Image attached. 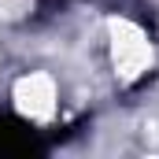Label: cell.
<instances>
[{"mask_svg":"<svg viewBox=\"0 0 159 159\" xmlns=\"http://www.w3.org/2000/svg\"><path fill=\"white\" fill-rule=\"evenodd\" d=\"M107 34H111V63H115V74L122 81L141 78L148 67H152V41L144 37V30L129 19H111L107 22Z\"/></svg>","mask_w":159,"mask_h":159,"instance_id":"1","label":"cell"},{"mask_svg":"<svg viewBox=\"0 0 159 159\" xmlns=\"http://www.w3.org/2000/svg\"><path fill=\"white\" fill-rule=\"evenodd\" d=\"M11 96H15V107L26 119L44 122V119H52V111H56V85H52L48 74H22L15 81Z\"/></svg>","mask_w":159,"mask_h":159,"instance_id":"2","label":"cell"},{"mask_svg":"<svg viewBox=\"0 0 159 159\" xmlns=\"http://www.w3.org/2000/svg\"><path fill=\"white\" fill-rule=\"evenodd\" d=\"M30 7H34V0H0V19L4 22H15L22 15H30Z\"/></svg>","mask_w":159,"mask_h":159,"instance_id":"3","label":"cell"}]
</instances>
